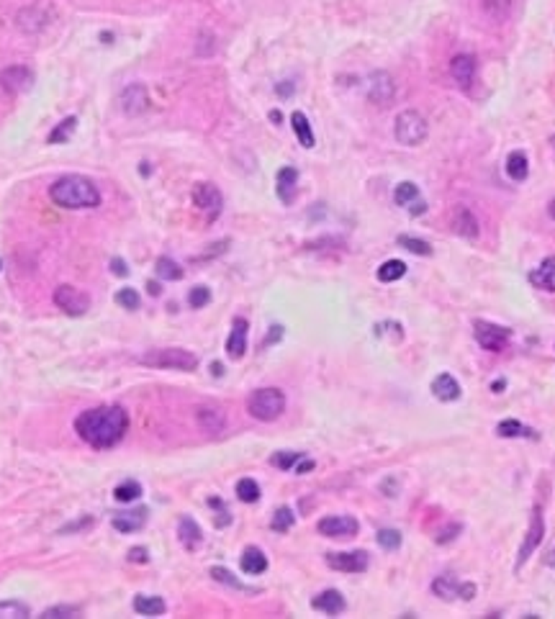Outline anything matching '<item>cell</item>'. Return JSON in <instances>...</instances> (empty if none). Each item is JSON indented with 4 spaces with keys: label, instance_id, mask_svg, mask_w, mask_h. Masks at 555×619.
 <instances>
[{
    "label": "cell",
    "instance_id": "obj_10",
    "mask_svg": "<svg viewBox=\"0 0 555 619\" xmlns=\"http://www.w3.org/2000/svg\"><path fill=\"white\" fill-rule=\"evenodd\" d=\"M326 565L332 571L342 573H362L368 568V552L353 550V552H326Z\"/></svg>",
    "mask_w": 555,
    "mask_h": 619
},
{
    "label": "cell",
    "instance_id": "obj_25",
    "mask_svg": "<svg viewBox=\"0 0 555 619\" xmlns=\"http://www.w3.org/2000/svg\"><path fill=\"white\" fill-rule=\"evenodd\" d=\"M452 229H455L458 234L468 237V239L479 237V221H476V216L471 214V208H465V206L455 208V216H452Z\"/></svg>",
    "mask_w": 555,
    "mask_h": 619
},
{
    "label": "cell",
    "instance_id": "obj_12",
    "mask_svg": "<svg viewBox=\"0 0 555 619\" xmlns=\"http://www.w3.org/2000/svg\"><path fill=\"white\" fill-rule=\"evenodd\" d=\"M149 108V93L142 83H132L121 90V110L126 116H139Z\"/></svg>",
    "mask_w": 555,
    "mask_h": 619
},
{
    "label": "cell",
    "instance_id": "obj_44",
    "mask_svg": "<svg viewBox=\"0 0 555 619\" xmlns=\"http://www.w3.org/2000/svg\"><path fill=\"white\" fill-rule=\"evenodd\" d=\"M118 306H124V309L134 311L139 309V293L134 288H124V290H118V296H116Z\"/></svg>",
    "mask_w": 555,
    "mask_h": 619
},
{
    "label": "cell",
    "instance_id": "obj_33",
    "mask_svg": "<svg viewBox=\"0 0 555 619\" xmlns=\"http://www.w3.org/2000/svg\"><path fill=\"white\" fill-rule=\"evenodd\" d=\"M77 126V118L75 116H67L62 124H57V129L49 134V144H64L69 137H72V131Z\"/></svg>",
    "mask_w": 555,
    "mask_h": 619
},
{
    "label": "cell",
    "instance_id": "obj_37",
    "mask_svg": "<svg viewBox=\"0 0 555 619\" xmlns=\"http://www.w3.org/2000/svg\"><path fill=\"white\" fill-rule=\"evenodd\" d=\"M399 244H401L404 249L414 252V255H422V257H430L432 255V247H430V244H427L424 239H416V237L401 234V237H399Z\"/></svg>",
    "mask_w": 555,
    "mask_h": 619
},
{
    "label": "cell",
    "instance_id": "obj_32",
    "mask_svg": "<svg viewBox=\"0 0 555 619\" xmlns=\"http://www.w3.org/2000/svg\"><path fill=\"white\" fill-rule=\"evenodd\" d=\"M404 273H406V265H404L401 260H386L381 268H378V280L394 283L399 280V278H404Z\"/></svg>",
    "mask_w": 555,
    "mask_h": 619
},
{
    "label": "cell",
    "instance_id": "obj_55",
    "mask_svg": "<svg viewBox=\"0 0 555 619\" xmlns=\"http://www.w3.org/2000/svg\"><path fill=\"white\" fill-rule=\"evenodd\" d=\"M545 563H548L550 568H555V547H553V550H550V555L545 557Z\"/></svg>",
    "mask_w": 555,
    "mask_h": 619
},
{
    "label": "cell",
    "instance_id": "obj_39",
    "mask_svg": "<svg viewBox=\"0 0 555 619\" xmlns=\"http://www.w3.org/2000/svg\"><path fill=\"white\" fill-rule=\"evenodd\" d=\"M270 527L275 532H288L293 527V511L288 509V506H280V509L273 514V522Z\"/></svg>",
    "mask_w": 555,
    "mask_h": 619
},
{
    "label": "cell",
    "instance_id": "obj_46",
    "mask_svg": "<svg viewBox=\"0 0 555 619\" xmlns=\"http://www.w3.org/2000/svg\"><path fill=\"white\" fill-rule=\"evenodd\" d=\"M458 532H460V524H450V527H445L442 532H440L437 537H435V540H437V543H450L452 537H458Z\"/></svg>",
    "mask_w": 555,
    "mask_h": 619
},
{
    "label": "cell",
    "instance_id": "obj_17",
    "mask_svg": "<svg viewBox=\"0 0 555 619\" xmlns=\"http://www.w3.org/2000/svg\"><path fill=\"white\" fill-rule=\"evenodd\" d=\"M530 283H532L534 288L555 293V257H545L540 262V268L530 273Z\"/></svg>",
    "mask_w": 555,
    "mask_h": 619
},
{
    "label": "cell",
    "instance_id": "obj_20",
    "mask_svg": "<svg viewBox=\"0 0 555 619\" xmlns=\"http://www.w3.org/2000/svg\"><path fill=\"white\" fill-rule=\"evenodd\" d=\"M432 393H435V399L450 404V401L460 399V383L452 378L450 373H442V375H437V378L432 380Z\"/></svg>",
    "mask_w": 555,
    "mask_h": 619
},
{
    "label": "cell",
    "instance_id": "obj_43",
    "mask_svg": "<svg viewBox=\"0 0 555 619\" xmlns=\"http://www.w3.org/2000/svg\"><path fill=\"white\" fill-rule=\"evenodd\" d=\"M211 578H214V581H219V584L234 586V589H244V586L234 578V573L227 571V568H219V565H214V568H211Z\"/></svg>",
    "mask_w": 555,
    "mask_h": 619
},
{
    "label": "cell",
    "instance_id": "obj_4",
    "mask_svg": "<svg viewBox=\"0 0 555 619\" xmlns=\"http://www.w3.org/2000/svg\"><path fill=\"white\" fill-rule=\"evenodd\" d=\"M247 411L257 421H275L285 411V396L278 388H257L247 399Z\"/></svg>",
    "mask_w": 555,
    "mask_h": 619
},
{
    "label": "cell",
    "instance_id": "obj_57",
    "mask_svg": "<svg viewBox=\"0 0 555 619\" xmlns=\"http://www.w3.org/2000/svg\"><path fill=\"white\" fill-rule=\"evenodd\" d=\"M550 147H553V152H555V137H553V139H550Z\"/></svg>",
    "mask_w": 555,
    "mask_h": 619
},
{
    "label": "cell",
    "instance_id": "obj_27",
    "mask_svg": "<svg viewBox=\"0 0 555 619\" xmlns=\"http://www.w3.org/2000/svg\"><path fill=\"white\" fill-rule=\"evenodd\" d=\"M291 126H293V131H296V137H299V144L306 147V149H311L314 131H311V124H309V118H306L301 110H293L291 113Z\"/></svg>",
    "mask_w": 555,
    "mask_h": 619
},
{
    "label": "cell",
    "instance_id": "obj_16",
    "mask_svg": "<svg viewBox=\"0 0 555 619\" xmlns=\"http://www.w3.org/2000/svg\"><path fill=\"white\" fill-rule=\"evenodd\" d=\"M247 352V319L236 317L231 322V331L229 339H227V355L231 360H239Z\"/></svg>",
    "mask_w": 555,
    "mask_h": 619
},
{
    "label": "cell",
    "instance_id": "obj_1",
    "mask_svg": "<svg viewBox=\"0 0 555 619\" xmlns=\"http://www.w3.org/2000/svg\"><path fill=\"white\" fill-rule=\"evenodd\" d=\"M129 429V414L121 406H98L88 409L75 419V432L83 442L96 450L116 448Z\"/></svg>",
    "mask_w": 555,
    "mask_h": 619
},
{
    "label": "cell",
    "instance_id": "obj_2",
    "mask_svg": "<svg viewBox=\"0 0 555 619\" xmlns=\"http://www.w3.org/2000/svg\"><path fill=\"white\" fill-rule=\"evenodd\" d=\"M49 195L62 208H96L101 206V191L85 175H64L49 188Z\"/></svg>",
    "mask_w": 555,
    "mask_h": 619
},
{
    "label": "cell",
    "instance_id": "obj_9",
    "mask_svg": "<svg viewBox=\"0 0 555 619\" xmlns=\"http://www.w3.org/2000/svg\"><path fill=\"white\" fill-rule=\"evenodd\" d=\"M542 535H545V522H542V511L540 506H534L532 509V519H530V530H527V537H525V543L520 547V557H517V571H520L522 565L527 563L530 555L537 550V545L542 543Z\"/></svg>",
    "mask_w": 555,
    "mask_h": 619
},
{
    "label": "cell",
    "instance_id": "obj_5",
    "mask_svg": "<svg viewBox=\"0 0 555 619\" xmlns=\"http://www.w3.org/2000/svg\"><path fill=\"white\" fill-rule=\"evenodd\" d=\"M394 131H396V139H399L404 147H419L424 139H427L430 126H427V121H424V116L419 110L409 108V110H401V113L396 116Z\"/></svg>",
    "mask_w": 555,
    "mask_h": 619
},
{
    "label": "cell",
    "instance_id": "obj_3",
    "mask_svg": "<svg viewBox=\"0 0 555 619\" xmlns=\"http://www.w3.org/2000/svg\"><path fill=\"white\" fill-rule=\"evenodd\" d=\"M142 365L149 368H160V370H195L198 368V358L193 352L181 350V347H165V350H149L139 358Z\"/></svg>",
    "mask_w": 555,
    "mask_h": 619
},
{
    "label": "cell",
    "instance_id": "obj_15",
    "mask_svg": "<svg viewBox=\"0 0 555 619\" xmlns=\"http://www.w3.org/2000/svg\"><path fill=\"white\" fill-rule=\"evenodd\" d=\"M394 80H391L389 72H373L368 83V98L375 106H389L394 101Z\"/></svg>",
    "mask_w": 555,
    "mask_h": 619
},
{
    "label": "cell",
    "instance_id": "obj_52",
    "mask_svg": "<svg viewBox=\"0 0 555 619\" xmlns=\"http://www.w3.org/2000/svg\"><path fill=\"white\" fill-rule=\"evenodd\" d=\"M147 288H149V293H152V296H157V293H160V290H162L160 285H157V283H154V280L147 283Z\"/></svg>",
    "mask_w": 555,
    "mask_h": 619
},
{
    "label": "cell",
    "instance_id": "obj_26",
    "mask_svg": "<svg viewBox=\"0 0 555 619\" xmlns=\"http://www.w3.org/2000/svg\"><path fill=\"white\" fill-rule=\"evenodd\" d=\"M242 571L247 573V576H260V573L268 571V557H265V552L260 550V547H247V550L242 552Z\"/></svg>",
    "mask_w": 555,
    "mask_h": 619
},
{
    "label": "cell",
    "instance_id": "obj_30",
    "mask_svg": "<svg viewBox=\"0 0 555 619\" xmlns=\"http://www.w3.org/2000/svg\"><path fill=\"white\" fill-rule=\"evenodd\" d=\"M496 432H499L501 437H532V440H537V434H534L532 429H527L525 424H522V421H517V419H504L499 427H496Z\"/></svg>",
    "mask_w": 555,
    "mask_h": 619
},
{
    "label": "cell",
    "instance_id": "obj_11",
    "mask_svg": "<svg viewBox=\"0 0 555 619\" xmlns=\"http://www.w3.org/2000/svg\"><path fill=\"white\" fill-rule=\"evenodd\" d=\"M432 591L437 594L445 601H452V598H463V601H471L476 596V586L473 584H460L452 576H440L435 584H432Z\"/></svg>",
    "mask_w": 555,
    "mask_h": 619
},
{
    "label": "cell",
    "instance_id": "obj_53",
    "mask_svg": "<svg viewBox=\"0 0 555 619\" xmlns=\"http://www.w3.org/2000/svg\"><path fill=\"white\" fill-rule=\"evenodd\" d=\"M211 373H214L216 378H219V375H224V368L219 363H214V365H211Z\"/></svg>",
    "mask_w": 555,
    "mask_h": 619
},
{
    "label": "cell",
    "instance_id": "obj_31",
    "mask_svg": "<svg viewBox=\"0 0 555 619\" xmlns=\"http://www.w3.org/2000/svg\"><path fill=\"white\" fill-rule=\"evenodd\" d=\"M154 270H157L160 280H181L183 278V268L173 260V257H160L157 265H154Z\"/></svg>",
    "mask_w": 555,
    "mask_h": 619
},
{
    "label": "cell",
    "instance_id": "obj_19",
    "mask_svg": "<svg viewBox=\"0 0 555 619\" xmlns=\"http://www.w3.org/2000/svg\"><path fill=\"white\" fill-rule=\"evenodd\" d=\"M178 540H181V545L185 547V550H198V547H201L203 532H201V527L195 524V519L183 516L181 524H178Z\"/></svg>",
    "mask_w": 555,
    "mask_h": 619
},
{
    "label": "cell",
    "instance_id": "obj_58",
    "mask_svg": "<svg viewBox=\"0 0 555 619\" xmlns=\"http://www.w3.org/2000/svg\"><path fill=\"white\" fill-rule=\"evenodd\" d=\"M0 268H3V262H0Z\"/></svg>",
    "mask_w": 555,
    "mask_h": 619
},
{
    "label": "cell",
    "instance_id": "obj_45",
    "mask_svg": "<svg viewBox=\"0 0 555 619\" xmlns=\"http://www.w3.org/2000/svg\"><path fill=\"white\" fill-rule=\"evenodd\" d=\"M77 614H80V609H77V606H49L42 617L44 619H55V617H77Z\"/></svg>",
    "mask_w": 555,
    "mask_h": 619
},
{
    "label": "cell",
    "instance_id": "obj_49",
    "mask_svg": "<svg viewBox=\"0 0 555 619\" xmlns=\"http://www.w3.org/2000/svg\"><path fill=\"white\" fill-rule=\"evenodd\" d=\"M411 216H419V214H424V211H427V203H424V200H416V203H411Z\"/></svg>",
    "mask_w": 555,
    "mask_h": 619
},
{
    "label": "cell",
    "instance_id": "obj_28",
    "mask_svg": "<svg viewBox=\"0 0 555 619\" xmlns=\"http://www.w3.org/2000/svg\"><path fill=\"white\" fill-rule=\"evenodd\" d=\"M507 175L517 183L522 180H527L530 175V162H527V154L525 152H512L507 157Z\"/></svg>",
    "mask_w": 555,
    "mask_h": 619
},
{
    "label": "cell",
    "instance_id": "obj_6",
    "mask_svg": "<svg viewBox=\"0 0 555 619\" xmlns=\"http://www.w3.org/2000/svg\"><path fill=\"white\" fill-rule=\"evenodd\" d=\"M473 334H476V342L488 352H501L512 339V331L507 326H499V324L491 322H476L473 324Z\"/></svg>",
    "mask_w": 555,
    "mask_h": 619
},
{
    "label": "cell",
    "instance_id": "obj_41",
    "mask_svg": "<svg viewBox=\"0 0 555 619\" xmlns=\"http://www.w3.org/2000/svg\"><path fill=\"white\" fill-rule=\"evenodd\" d=\"M208 301H211V290H208L206 285H195V288H190V293H188V303H190L193 309H203Z\"/></svg>",
    "mask_w": 555,
    "mask_h": 619
},
{
    "label": "cell",
    "instance_id": "obj_48",
    "mask_svg": "<svg viewBox=\"0 0 555 619\" xmlns=\"http://www.w3.org/2000/svg\"><path fill=\"white\" fill-rule=\"evenodd\" d=\"M111 270L116 273V276H121V278L129 276V268H126V262L118 260V257H113V260H111Z\"/></svg>",
    "mask_w": 555,
    "mask_h": 619
},
{
    "label": "cell",
    "instance_id": "obj_13",
    "mask_svg": "<svg viewBox=\"0 0 555 619\" xmlns=\"http://www.w3.org/2000/svg\"><path fill=\"white\" fill-rule=\"evenodd\" d=\"M34 85V72L23 64H13V67H6L0 72V88L6 93H23Z\"/></svg>",
    "mask_w": 555,
    "mask_h": 619
},
{
    "label": "cell",
    "instance_id": "obj_36",
    "mask_svg": "<svg viewBox=\"0 0 555 619\" xmlns=\"http://www.w3.org/2000/svg\"><path fill=\"white\" fill-rule=\"evenodd\" d=\"M416 198H419V188H416L414 183H401L394 193V200L399 206H411Z\"/></svg>",
    "mask_w": 555,
    "mask_h": 619
},
{
    "label": "cell",
    "instance_id": "obj_56",
    "mask_svg": "<svg viewBox=\"0 0 555 619\" xmlns=\"http://www.w3.org/2000/svg\"><path fill=\"white\" fill-rule=\"evenodd\" d=\"M548 211H550V216H553V219H555V200H553V203H550V208H548Z\"/></svg>",
    "mask_w": 555,
    "mask_h": 619
},
{
    "label": "cell",
    "instance_id": "obj_7",
    "mask_svg": "<svg viewBox=\"0 0 555 619\" xmlns=\"http://www.w3.org/2000/svg\"><path fill=\"white\" fill-rule=\"evenodd\" d=\"M193 203L208 221H214L224 208L222 191H219L214 183H198V186L193 188Z\"/></svg>",
    "mask_w": 555,
    "mask_h": 619
},
{
    "label": "cell",
    "instance_id": "obj_54",
    "mask_svg": "<svg viewBox=\"0 0 555 619\" xmlns=\"http://www.w3.org/2000/svg\"><path fill=\"white\" fill-rule=\"evenodd\" d=\"M501 388H504V380H493V383H491V391L493 393H501Z\"/></svg>",
    "mask_w": 555,
    "mask_h": 619
},
{
    "label": "cell",
    "instance_id": "obj_23",
    "mask_svg": "<svg viewBox=\"0 0 555 619\" xmlns=\"http://www.w3.org/2000/svg\"><path fill=\"white\" fill-rule=\"evenodd\" d=\"M296 186H299V172L296 167H283L278 172V198L283 203H293L296 198Z\"/></svg>",
    "mask_w": 555,
    "mask_h": 619
},
{
    "label": "cell",
    "instance_id": "obj_40",
    "mask_svg": "<svg viewBox=\"0 0 555 619\" xmlns=\"http://www.w3.org/2000/svg\"><path fill=\"white\" fill-rule=\"evenodd\" d=\"M375 540H378V545H381L383 550H399V547H401V532H396V530H381L375 535Z\"/></svg>",
    "mask_w": 555,
    "mask_h": 619
},
{
    "label": "cell",
    "instance_id": "obj_42",
    "mask_svg": "<svg viewBox=\"0 0 555 619\" xmlns=\"http://www.w3.org/2000/svg\"><path fill=\"white\" fill-rule=\"evenodd\" d=\"M299 460H301V453H275L270 458L273 465H275V468H280V470H291Z\"/></svg>",
    "mask_w": 555,
    "mask_h": 619
},
{
    "label": "cell",
    "instance_id": "obj_50",
    "mask_svg": "<svg viewBox=\"0 0 555 619\" xmlns=\"http://www.w3.org/2000/svg\"><path fill=\"white\" fill-rule=\"evenodd\" d=\"M311 468H314V460H301L299 465H296V473L304 475V473H309Z\"/></svg>",
    "mask_w": 555,
    "mask_h": 619
},
{
    "label": "cell",
    "instance_id": "obj_51",
    "mask_svg": "<svg viewBox=\"0 0 555 619\" xmlns=\"http://www.w3.org/2000/svg\"><path fill=\"white\" fill-rule=\"evenodd\" d=\"M278 96H283V98H288L293 93V83H283V85H278Z\"/></svg>",
    "mask_w": 555,
    "mask_h": 619
},
{
    "label": "cell",
    "instance_id": "obj_8",
    "mask_svg": "<svg viewBox=\"0 0 555 619\" xmlns=\"http://www.w3.org/2000/svg\"><path fill=\"white\" fill-rule=\"evenodd\" d=\"M55 303L64 311V314H69V317H83L85 311L91 309V298H88V293L77 290L75 285H67V283L55 290Z\"/></svg>",
    "mask_w": 555,
    "mask_h": 619
},
{
    "label": "cell",
    "instance_id": "obj_22",
    "mask_svg": "<svg viewBox=\"0 0 555 619\" xmlns=\"http://www.w3.org/2000/svg\"><path fill=\"white\" fill-rule=\"evenodd\" d=\"M311 606L316 609V612H324V614H342L345 612V596H342L340 591H334V589H329V591H321L319 596H314Z\"/></svg>",
    "mask_w": 555,
    "mask_h": 619
},
{
    "label": "cell",
    "instance_id": "obj_14",
    "mask_svg": "<svg viewBox=\"0 0 555 619\" xmlns=\"http://www.w3.org/2000/svg\"><path fill=\"white\" fill-rule=\"evenodd\" d=\"M316 530L324 537H353L357 535L360 524H357L355 516L340 514V516H326V519H321V522L316 524Z\"/></svg>",
    "mask_w": 555,
    "mask_h": 619
},
{
    "label": "cell",
    "instance_id": "obj_21",
    "mask_svg": "<svg viewBox=\"0 0 555 619\" xmlns=\"http://www.w3.org/2000/svg\"><path fill=\"white\" fill-rule=\"evenodd\" d=\"M195 419H198L203 432H211V434L222 432V429L227 427V416H224V411L216 409V406H201L198 414H195Z\"/></svg>",
    "mask_w": 555,
    "mask_h": 619
},
{
    "label": "cell",
    "instance_id": "obj_24",
    "mask_svg": "<svg viewBox=\"0 0 555 619\" xmlns=\"http://www.w3.org/2000/svg\"><path fill=\"white\" fill-rule=\"evenodd\" d=\"M147 514L149 511L147 509H132V511H124V514H118L113 516V527H116L118 532H124V535H132V532L142 530L147 522Z\"/></svg>",
    "mask_w": 555,
    "mask_h": 619
},
{
    "label": "cell",
    "instance_id": "obj_35",
    "mask_svg": "<svg viewBox=\"0 0 555 619\" xmlns=\"http://www.w3.org/2000/svg\"><path fill=\"white\" fill-rule=\"evenodd\" d=\"M113 496H116L121 504H132L142 496V486H139L137 481H126V483H121V486H116Z\"/></svg>",
    "mask_w": 555,
    "mask_h": 619
},
{
    "label": "cell",
    "instance_id": "obj_29",
    "mask_svg": "<svg viewBox=\"0 0 555 619\" xmlns=\"http://www.w3.org/2000/svg\"><path fill=\"white\" fill-rule=\"evenodd\" d=\"M134 609H137L139 614H144V617H157V614H162L167 609L165 601H162L160 596H147V594H139L137 598H134Z\"/></svg>",
    "mask_w": 555,
    "mask_h": 619
},
{
    "label": "cell",
    "instance_id": "obj_34",
    "mask_svg": "<svg viewBox=\"0 0 555 619\" xmlns=\"http://www.w3.org/2000/svg\"><path fill=\"white\" fill-rule=\"evenodd\" d=\"M236 496H239V501L244 504H255L257 499H260V486H257V481H252V478H242V481L236 483Z\"/></svg>",
    "mask_w": 555,
    "mask_h": 619
},
{
    "label": "cell",
    "instance_id": "obj_47",
    "mask_svg": "<svg viewBox=\"0 0 555 619\" xmlns=\"http://www.w3.org/2000/svg\"><path fill=\"white\" fill-rule=\"evenodd\" d=\"M129 560H132V563H147V560H149V552H147V547H132V550H129Z\"/></svg>",
    "mask_w": 555,
    "mask_h": 619
},
{
    "label": "cell",
    "instance_id": "obj_38",
    "mask_svg": "<svg viewBox=\"0 0 555 619\" xmlns=\"http://www.w3.org/2000/svg\"><path fill=\"white\" fill-rule=\"evenodd\" d=\"M26 619L28 617V606L21 601H0V619Z\"/></svg>",
    "mask_w": 555,
    "mask_h": 619
},
{
    "label": "cell",
    "instance_id": "obj_18",
    "mask_svg": "<svg viewBox=\"0 0 555 619\" xmlns=\"http://www.w3.org/2000/svg\"><path fill=\"white\" fill-rule=\"evenodd\" d=\"M450 72L460 88H471L473 77H476V59H473L471 55H458L452 59Z\"/></svg>",
    "mask_w": 555,
    "mask_h": 619
}]
</instances>
